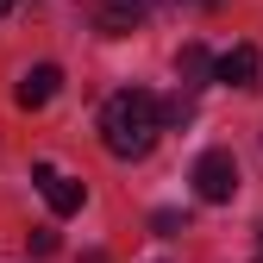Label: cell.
<instances>
[{
  "label": "cell",
  "mask_w": 263,
  "mask_h": 263,
  "mask_svg": "<svg viewBox=\"0 0 263 263\" xmlns=\"http://www.w3.org/2000/svg\"><path fill=\"white\" fill-rule=\"evenodd\" d=\"M188 119H194V101L176 88V101H163V132H170V125H188Z\"/></svg>",
  "instance_id": "9"
},
{
  "label": "cell",
  "mask_w": 263,
  "mask_h": 263,
  "mask_svg": "<svg viewBox=\"0 0 263 263\" xmlns=\"http://www.w3.org/2000/svg\"><path fill=\"white\" fill-rule=\"evenodd\" d=\"M251 263H263V251H257V257H251Z\"/></svg>",
  "instance_id": "12"
},
{
  "label": "cell",
  "mask_w": 263,
  "mask_h": 263,
  "mask_svg": "<svg viewBox=\"0 0 263 263\" xmlns=\"http://www.w3.org/2000/svg\"><path fill=\"white\" fill-rule=\"evenodd\" d=\"M188 182H194V194H201L207 207L232 201V194H238V157H232V151H201L194 170H188Z\"/></svg>",
  "instance_id": "2"
},
{
  "label": "cell",
  "mask_w": 263,
  "mask_h": 263,
  "mask_svg": "<svg viewBox=\"0 0 263 263\" xmlns=\"http://www.w3.org/2000/svg\"><path fill=\"white\" fill-rule=\"evenodd\" d=\"M57 88H63V69H57V63H38V69H25V76H19L13 101H19L25 113H38V107H50V101H57Z\"/></svg>",
  "instance_id": "5"
},
{
  "label": "cell",
  "mask_w": 263,
  "mask_h": 263,
  "mask_svg": "<svg viewBox=\"0 0 263 263\" xmlns=\"http://www.w3.org/2000/svg\"><path fill=\"white\" fill-rule=\"evenodd\" d=\"M257 69H263L257 44H232V50L219 57V76H213V82H232V88H257Z\"/></svg>",
  "instance_id": "7"
},
{
  "label": "cell",
  "mask_w": 263,
  "mask_h": 263,
  "mask_svg": "<svg viewBox=\"0 0 263 263\" xmlns=\"http://www.w3.org/2000/svg\"><path fill=\"white\" fill-rule=\"evenodd\" d=\"M176 76H182V94H194V88H207V82L219 76V57H207V44H182Z\"/></svg>",
  "instance_id": "6"
},
{
  "label": "cell",
  "mask_w": 263,
  "mask_h": 263,
  "mask_svg": "<svg viewBox=\"0 0 263 263\" xmlns=\"http://www.w3.org/2000/svg\"><path fill=\"white\" fill-rule=\"evenodd\" d=\"M163 138V101L151 88H119L113 101L101 107V144L119 157V163H138L151 157Z\"/></svg>",
  "instance_id": "1"
},
{
  "label": "cell",
  "mask_w": 263,
  "mask_h": 263,
  "mask_svg": "<svg viewBox=\"0 0 263 263\" xmlns=\"http://www.w3.org/2000/svg\"><path fill=\"white\" fill-rule=\"evenodd\" d=\"M151 226H157V238H182V232H188V213H176V207H157V213H151Z\"/></svg>",
  "instance_id": "8"
},
{
  "label": "cell",
  "mask_w": 263,
  "mask_h": 263,
  "mask_svg": "<svg viewBox=\"0 0 263 263\" xmlns=\"http://www.w3.org/2000/svg\"><path fill=\"white\" fill-rule=\"evenodd\" d=\"M7 13H13V0H0V19H7Z\"/></svg>",
  "instance_id": "11"
},
{
  "label": "cell",
  "mask_w": 263,
  "mask_h": 263,
  "mask_svg": "<svg viewBox=\"0 0 263 263\" xmlns=\"http://www.w3.org/2000/svg\"><path fill=\"white\" fill-rule=\"evenodd\" d=\"M31 251H38V257H50V251H57V232H50V226H38V232H31Z\"/></svg>",
  "instance_id": "10"
},
{
  "label": "cell",
  "mask_w": 263,
  "mask_h": 263,
  "mask_svg": "<svg viewBox=\"0 0 263 263\" xmlns=\"http://www.w3.org/2000/svg\"><path fill=\"white\" fill-rule=\"evenodd\" d=\"M163 0H94V31L101 38H125V31H138Z\"/></svg>",
  "instance_id": "3"
},
{
  "label": "cell",
  "mask_w": 263,
  "mask_h": 263,
  "mask_svg": "<svg viewBox=\"0 0 263 263\" xmlns=\"http://www.w3.org/2000/svg\"><path fill=\"white\" fill-rule=\"evenodd\" d=\"M31 182H38V194L50 201V213H82V201H88V188L76 176H63L57 163H31Z\"/></svg>",
  "instance_id": "4"
}]
</instances>
